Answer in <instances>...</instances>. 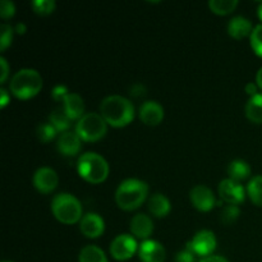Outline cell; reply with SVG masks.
<instances>
[{
    "instance_id": "1",
    "label": "cell",
    "mask_w": 262,
    "mask_h": 262,
    "mask_svg": "<svg viewBox=\"0 0 262 262\" xmlns=\"http://www.w3.org/2000/svg\"><path fill=\"white\" fill-rule=\"evenodd\" d=\"M100 113L107 124L113 127H124L132 122L135 106L129 100L120 95H110L100 104Z\"/></svg>"
},
{
    "instance_id": "2",
    "label": "cell",
    "mask_w": 262,
    "mask_h": 262,
    "mask_svg": "<svg viewBox=\"0 0 262 262\" xmlns=\"http://www.w3.org/2000/svg\"><path fill=\"white\" fill-rule=\"evenodd\" d=\"M148 194V186L146 182L136 178L123 181L115 192V201L123 210H135L143 204Z\"/></svg>"
},
{
    "instance_id": "3",
    "label": "cell",
    "mask_w": 262,
    "mask_h": 262,
    "mask_svg": "<svg viewBox=\"0 0 262 262\" xmlns=\"http://www.w3.org/2000/svg\"><path fill=\"white\" fill-rule=\"evenodd\" d=\"M42 87V78L36 69L18 71L10 81V91L18 99H30L37 95Z\"/></svg>"
},
{
    "instance_id": "4",
    "label": "cell",
    "mask_w": 262,
    "mask_h": 262,
    "mask_svg": "<svg viewBox=\"0 0 262 262\" xmlns=\"http://www.w3.org/2000/svg\"><path fill=\"white\" fill-rule=\"evenodd\" d=\"M78 173L90 183H101L107 178L109 165L101 155L96 152H86L78 159Z\"/></svg>"
},
{
    "instance_id": "5",
    "label": "cell",
    "mask_w": 262,
    "mask_h": 262,
    "mask_svg": "<svg viewBox=\"0 0 262 262\" xmlns=\"http://www.w3.org/2000/svg\"><path fill=\"white\" fill-rule=\"evenodd\" d=\"M51 210L56 219L64 224H74L82 219L81 202L71 193L56 194L51 202Z\"/></svg>"
},
{
    "instance_id": "6",
    "label": "cell",
    "mask_w": 262,
    "mask_h": 262,
    "mask_svg": "<svg viewBox=\"0 0 262 262\" xmlns=\"http://www.w3.org/2000/svg\"><path fill=\"white\" fill-rule=\"evenodd\" d=\"M107 130L106 120L102 118L101 114L97 113H87L76 125V133L81 137V140L87 142L99 141L105 136Z\"/></svg>"
},
{
    "instance_id": "7",
    "label": "cell",
    "mask_w": 262,
    "mask_h": 262,
    "mask_svg": "<svg viewBox=\"0 0 262 262\" xmlns=\"http://www.w3.org/2000/svg\"><path fill=\"white\" fill-rule=\"evenodd\" d=\"M187 246L193 251L194 255L207 257L211 256L212 251L216 248V237L211 230H200Z\"/></svg>"
},
{
    "instance_id": "8",
    "label": "cell",
    "mask_w": 262,
    "mask_h": 262,
    "mask_svg": "<svg viewBox=\"0 0 262 262\" xmlns=\"http://www.w3.org/2000/svg\"><path fill=\"white\" fill-rule=\"evenodd\" d=\"M137 251V242L129 234H119L110 245V253L118 261H125Z\"/></svg>"
},
{
    "instance_id": "9",
    "label": "cell",
    "mask_w": 262,
    "mask_h": 262,
    "mask_svg": "<svg viewBox=\"0 0 262 262\" xmlns=\"http://www.w3.org/2000/svg\"><path fill=\"white\" fill-rule=\"evenodd\" d=\"M219 194L227 204L239 205L245 201V187L234 179H223L219 184Z\"/></svg>"
},
{
    "instance_id": "10",
    "label": "cell",
    "mask_w": 262,
    "mask_h": 262,
    "mask_svg": "<svg viewBox=\"0 0 262 262\" xmlns=\"http://www.w3.org/2000/svg\"><path fill=\"white\" fill-rule=\"evenodd\" d=\"M58 174L49 166L38 168L33 174V184L41 193H49V192L54 191L58 186Z\"/></svg>"
},
{
    "instance_id": "11",
    "label": "cell",
    "mask_w": 262,
    "mask_h": 262,
    "mask_svg": "<svg viewBox=\"0 0 262 262\" xmlns=\"http://www.w3.org/2000/svg\"><path fill=\"white\" fill-rule=\"evenodd\" d=\"M191 201L196 209L200 211H210L215 205V196L212 193L211 189L209 187L204 186V184H199V186L193 187L191 189Z\"/></svg>"
},
{
    "instance_id": "12",
    "label": "cell",
    "mask_w": 262,
    "mask_h": 262,
    "mask_svg": "<svg viewBox=\"0 0 262 262\" xmlns=\"http://www.w3.org/2000/svg\"><path fill=\"white\" fill-rule=\"evenodd\" d=\"M79 229L87 238L100 237L105 230L104 219L95 212H89L82 216Z\"/></svg>"
},
{
    "instance_id": "13",
    "label": "cell",
    "mask_w": 262,
    "mask_h": 262,
    "mask_svg": "<svg viewBox=\"0 0 262 262\" xmlns=\"http://www.w3.org/2000/svg\"><path fill=\"white\" fill-rule=\"evenodd\" d=\"M140 258L142 262H164L165 261V248L158 241L147 239L140 246Z\"/></svg>"
},
{
    "instance_id": "14",
    "label": "cell",
    "mask_w": 262,
    "mask_h": 262,
    "mask_svg": "<svg viewBox=\"0 0 262 262\" xmlns=\"http://www.w3.org/2000/svg\"><path fill=\"white\" fill-rule=\"evenodd\" d=\"M140 118L145 124L158 125L164 118V107L156 101H146L140 107Z\"/></svg>"
},
{
    "instance_id": "15",
    "label": "cell",
    "mask_w": 262,
    "mask_h": 262,
    "mask_svg": "<svg viewBox=\"0 0 262 262\" xmlns=\"http://www.w3.org/2000/svg\"><path fill=\"white\" fill-rule=\"evenodd\" d=\"M58 150L66 156H73L81 150V137L76 132L61 133L58 140Z\"/></svg>"
},
{
    "instance_id": "16",
    "label": "cell",
    "mask_w": 262,
    "mask_h": 262,
    "mask_svg": "<svg viewBox=\"0 0 262 262\" xmlns=\"http://www.w3.org/2000/svg\"><path fill=\"white\" fill-rule=\"evenodd\" d=\"M130 232L137 238H148L154 232V223L148 215L137 214L130 220Z\"/></svg>"
},
{
    "instance_id": "17",
    "label": "cell",
    "mask_w": 262,
    "mask_h": 262,
    "mask_svg": "<svg viewBox=\"0 0 262 262\" xmlns=\"http://www.w3.org/2000/svg\"><path fill=\"white\" fill-rule=\"evenodd\" d=\"M63 110L66 112V114L68 115L69 119H81L83 117L84 112V104L82 97L78 94H74V92H69L63 100Z\"/></svg>"
},
{
    "instance_id": "18",
    "label": "cell",
    "mask_w": 262,
    "mask_h": 262,
    "mask_svg": "<svg viewBox=\"0 0 262 262\" xmlns=\"http://www.w3.org/2000/svg\"><path fill=\"white\" fill-rule=\"evenodd\" d=\"M252 22L242 15H235L228 22V32L232 37L238 38V40L252 33Z\"/></svg>"
},
{
    "instance_id": "19",
    "label": "cell",
    "mask_w": 262,
    "mask_h": 262,
    "mask_svg": "<svg viewBox=\"0 0 262 262\" xmlns=\"http://www.w3.org/2000/svg\"><path fill=\"white\" fill-rule=\"evenodd\" d=\"M170 201L161 193H155L148 200V210L156 217H164L170 212Z\"/></svg>"
},
{
    "instance_id": "20",
    "label": "cell",
    "mask_w": 262,
    "mask_h": 262,
    "mask_svg": "<svg viewBox=\"0 0 262 262\" xmlns=\"http://www.w3.org/2000/svg\"><path fill=\"white\" fill-rule=\"evenodd\" d=\"M246 115L253 123H262V94H256L251 96L246 104Z\"/></svg>"
},
{
    "instance_id": "21",
    "label": "cell",
    "mask_w": 262,
    "mask_h": 262,
    "mask_svg": "<svg viewBox=\"0 0 262 262\" xmlns=\"http://www.w3.org/2000/svg\"><path fill=\"white\" fill-rule=\"evenodd\" d=\"M228 174H229L230 179L239 182L250 177L251 168L245 160H233L228 165Z\"/></svg>"
},
{
    "instance_id": "22",
    "label": "cell",
    "mask_w": 262,
    "mask_h": 262,
    "mask_svg": "<svg viewBox=\"0 0 262 262\" xmlns=\"http://www.w3.org/2000/svg\"><path fill=\"white\" fill-rule=\"evenodd\" d=\"M79 262H107V258L101 248L90 245L79 252Z\"/></svg>"
},
{
    "instance_id": "23",
    "label": "cell",
    "mask_w": 262,
    "mask_h": 262,
    "mask_svg": "<svg viewBox=\"0 0 262 262\" xmlns=\"http://www.w3.org/2000/svg\"><path fill=\"white\" fill-rule=\"evenodd\" d=\"M49 122L55 127L58 132H67V129L71 127V119H69V117L63 109L54 110L50 117H49Z\"/></svg>"
},
{
    "instance_id": "24",
    "label": "cell",
    "mask_w": 262,
    "mask_h": 262,
    "mask_svg": "<svg viewBox=\"0 0 262 262\" xmlns=\"http://www.w3.org/2000/svg\"><path fill=\"white\" fill-rule=\"evenodd\" d=\"M247 192L253 204L262 206V176H256L251 179L247 186Z\"/></svg>"
},
{
    "instance_id": "25",
    "label": "cell",
    "mask_w": 262,
    "mask_h": 262,
    "mask_svg": "<svg viewBox=\"0 0 262 262\" xmlns=\"http://www.w3.org/2000/svg\"><path fill=\"white\" fill-rule=\"evenodd\" d=\"M238 0H210L209 7L216 14H229L237 8Z\"/></svg>"
},
{
    "instance_id": "26",
    "label": "cell",
    "mask_w": 262,
    "mask_h": 262,
    "mask_svg": "<svg viewBox=\"0 0 262 262\" xmlns=\"http://www.w3.org/2000/svg\"><path fill=\"white\" fill-rule=\"evenodd\" d=\"M56 133H58V130L55 129V127L50 122H43L38 124L37 137L41 142H49V141H51L55 137Z\"/></svg>"
},
{
    "instance_id": "27",
    "label": "cell",
    "mask_w": 262,
    "mask_h": 262,
    "mask_svg": "<svg viewBox=\"0 0 262 262\" xmlns=\"http://www.w3.org/2000/svg\"><path fill=\"white\" fill-rule=\"evenodd\" d=\"M32 9L35 10V13L40 15H48L50 13H53L55 10V2L54 0H35L32 2Z\"/></svg>"
},
{
    "instance_id": "28",
    "label": "cell",
    "mask_w": 262,
    "mask_h": 262,
    "mask_svg": "<svg viewBox=\"0 0 262 262\" xmlns=\"http://www.w3.org/2000/svg\"><path fill=\"white\" fill-rule=\"evenodd\" d=\"M241 210L237 205H228L222 211V222L224 224L230 225L239 217Z\"/></svg>"
},
{
    "instance_id": "29",
    "label": "cell",
    "mask_w": 262,
    "mask_h": 262,
    "mask_svg": "<svg viewBox=\"0 0 262 262\" xmlns=\"http://www.w3.org/2000/svg\"><path fill=\"white\" fill-rule=\"evenodd\" d=\"M14 30L10 25L0 26V50L4 51L12 43Z\"/></svg>"
},
{
    "instance_id": "30",
    "label": "cell",
    "mask_w": 262,
    "mask_h": 262,
    "mask_svg": "<svg viewBox=\"0 0 262 262\" xmlns=\"http://www.w3.org/2000/svg\"><path fill=\"white\" fill-rule=\"evenodd\" d=\"M251 46L253 51L262 58V23L256 26L251 33Z\"/></svg>"
},
{
    "instance_id": "31",
    "label": "cell",
    "mask_w": 262,
    "mask_h": 262,
    "mask_svg": "<svg viewBox=\"0 0 262 262\" xmlns=\"http://www.w3.org/2000/svg\"><path fill=\"white\" fill-rule=\"evenodd\" d=\"M15 13V5L14 3L10 0H2L0 2V15L2 18L7 19V18L13 17Z\"/></svg>"
},
{
    "instance_id": "32",
    "label": "cell",
    "mask_w": 262,
    "mask_h": 262,
    "mask_svg": "<svg viewBox=\"0 0 262 262\" xmlns=\"http://www.w3.org/2000/svg\"><path fill=\"white\" fill-rule=\"evenodd\" d=\"M176 262H196V260H194L193 251L187 246V248L182 250L181 252L177 255Z\"/></svg>"
},
{
    "instance_id": "33",
    "label": "cell",
    "mask_w": 262,
    "mask_h": 262,
    "mask_svg": "<svg viewBox=\"0 0 262 262\" xmlns=\"http://www.w3.org/2000/svg\"><path fill=\"white\" fill-rule=\"evenodd\" d=\"M51 94H53V97L55 100H61V101H63L64 97H66L69 92L67 91L66 86H61V84H59V86H56L55 89L53 90V92H51Z\"/></svg>"
},
{
    "instance_id": "34",
    "label": "cell",
    "mask_w": 262,
    "mask_h": 262,
    "mask_svg": "<svg viewBox=\"0 0 262 262\" xmlns=\"http://www.w3.org/2000/svg\"><path fill=\"white\" fill-rule=\"evenodd\" d=\"M0 66H2V83H4L5 79H7L8 74H9V66H8V61L4 56H0Z\"/></svg>"
},
{
    "instance_id": "35",
    "label": "cell",
    "mask_w": 262,
    "mask_h": 262,
    "mask_svg": "<svg viewBox=\"0 0 262 262\" xmlns=\"http://www.w3.org/2000/svg\"><path fill=\"white\" fill-rule=\"evenodd\" d=\"M145 94H146V89L143 84L137 83L130 89V95H132V96H142V95Z\"/></svg>"
},
{
    "instance_id": "36",
    "label": "cell",
    "mask_w": 262,
    "mask_h": 262,
    "mask_svg": "<svg viewBox=\"0 0 262 262\" xmlns=\"http://www.w3.org/2000/svg\"><path fill=\"white\" fill-rule=\"evenodd\" d=\"M200 262H229L225 257L223 256H207V257H204Z\"/></svg>"
},
{
    "instance_id": "37",
    "label": "cell",
    "mask_w": 262,
    "mask_h": 262,
    "mask_svg": "<svg viewBox=\"0 0 262 262\" xmlns=\"http://www.w3.org/2000/svg\"><path fill=\"white\" fill-rule=\"evenodd\" d=\"M0 95H2V107H4L5 105L8 104V102H9V97H8V92H7V90L4 89V87H2V89H0Z\"/></svg>"
},
{
    "instance_id": "38",
    "label": "cell",
    "mask_w": 262,
    "mask_h": 262,
    "mask_svg": "<svg viewBox=\"0 0 262 262\" xmlns=\"http://www.w3.org/2000/svg\"><path fill=\"white\" fill-rule=\"evenodd\" d=\"M246 92H247V94H250V95H256L257 94V86H256V83H252V82H251V83H248V84H246Z\"/></svg>"
},
{
    "instance_id": "39",
    "label": "cell",
    "mask_w": 262,
    "mask_h": 262,
    "mask_svg": "<svg viewBox=\"0 0 262 262\" xmlns=\"http://www.w3.org/2000/svg\"><path fill=\"white\" fill-rule=\"evenodd\" d=\"M256 83H257V86L262 89V67L260 69H258L257 74H256Z\"/></svg>"
},
{
    "instance_id": "40",
    "label": "cell",
    "mask_w": 262,
    "mask_h": 262,
    "mask_svg": "<svg viewBox=\"0 0 262 262\" xmlns=\"http://www.w3.org/2000/svg\"><path fill=\"white\" fill-rule=\"evenodd\" d=\"M15 31H17L18 33H25L26 32L25 23H17V26H15Z\"/></svg>"
},
{
    "instance_id": "41",
    "label": "cell",
    "mask_w": 262,
    "mask_h": 262,
    "mask_svg": "<svg viewBox=\"0 0 262 262\" xmlns=\"http://www.w3.org/2000/svg\"><path fill=\"white\" fill-rule=\"evenodd\" d=\"M257 13H258V17L262 19V3L260 5H258V9H257Z\"/></svg>"
},
{
    "instance_id": "42",
    "label": "cell",
    "mask_w": 262,
    "mask_h": 262,
    "mask_svg": "<svg viewBox=\"0 0 262 262\" xmlns=\"http://www.w3.org/2000/svg\"><path fill=\"white\" fill-rule=\"evenodd\" d=\"M3 262H12V261H3Z\"/></svg>"
}]
</instances>
